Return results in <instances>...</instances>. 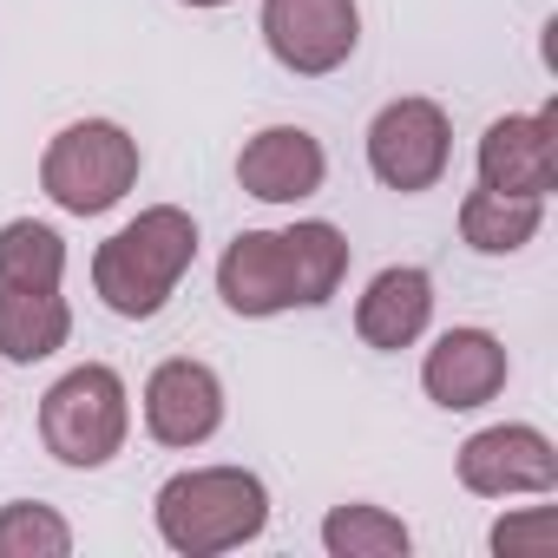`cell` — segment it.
<instances>
[{
	"instance_id": "obj_1",
	"label": "cell",
	"mask_w": 558,
	"mask_h": 558,
	"mask_svg": "<svg viewBox=\"0 0 558 558\" xmlns=\"http://www.w3.org/2000/svg\"><path fill=\"white\" fill-rule=\"evenodd\" d=\"M191 256H197V223H191V210L151 204V210H138L125 230H112V236L99 243V256H93V290H99V303H106L112 316L151 323V316L171 303V290L184 283Z\"/></svg>"
},
{
	"instance_id": "obj_2",
	"label": "cell",
	"mask_w": 558,
	"mask_h": 558,
	"mask_svg": "<svg viewBox=\"0 0 558 558\" xmlns=\"http://www.w3.org/2000/svg\"><path fill=\"white\" fill-rule=\"evenodd\" d=\"M158 538L184 558H217L269 525V493L243 466H191L158 486Z\"/></svg>"
},
{
	"instance_id": "obj_3",
	"label": "cell",
	"mask_w": 558,
	"mask_h": 558,
	"mask_svg": "<svg viewBox=\"0 0 558 558\" xmlns=\"http://www.w3.org/2000/svg\"><path fill=\"white\" fill-rule=\"evenodd\" d=\"M125 427H132V401H125V381L106 368V362H86L73 375H60L40 401V440L60 466H106L119 447H125Z\"/></svg>"
},
{
	"instance_id": "obj_4",
	"label": "cell",
	"mask_w": 558,
	"mask_h": 558,
	"mask_svg": "<svg viewBox=\"0 0 558 558\" xmlns=\"http://www.w3.org/2000/svg\"><path fill=\"white\" fill-rule=\"evenodd\" d=\"M138 184V138L112 119H80L66 125L47 158H40V191L73 210V217H99L112 210L125 191Z\"/></svg>"
},
{
	"instance_id": "obj_5",
	"label": "cell",
	"mask_w": 558,
	"mask_h": 558,
	"mask_svg": "<svg viewBox=\"0 0 558 558\" xmlns=\"http://www.w3.org/2000/svg\"><path fill=\"white\" fill-rule=\"evenodd\" d=\"M453 158V125L434 99H395L368 125V171L388 191H434Z\"/></svg>"
},
{
	"instance_id": "obj_6",
	"label": "cell",
	"mask_w": 558,
	"mask_h": 558,
	"mask_svg": "<svg viewBox=\"0 0 558 558\" xmlns=\"http://www.w3.org/2000/svg\"><path fill=\"white\" fill-rule=\"evenodd\" d=\"M355 40H362L355 0H263V47L276 53V66H290L303 80L349 66Z\"/></svg>"
},
{
	"instance_id": "obj_7",
	"label": "cell",
	"mask_w": 558,
	"mask_h": 558,
	"mask_svg": "<svg viewBox=\"0 0 558 558\" xmlns=\"http://www.w3.org/2000/svg\"><path fill=\"white\" fill-rule=\"evenodd\" d=\"M480 184L512 197L558 191V106L545 112H506L480 138Z\"/></svg>"
},
{
	"instance_id": "obj_8",
	"label": "cell",
	"mask_w": 558,
	"mask_h": 558,
	"mask_svg": "<svg viewBox=\"0 0 558 558\" xmlns=\"http://www.w3.org/2000/svg\"><path fill=\"white\" fill-rule=\"evenodd\" d=\"M145 427H151L158 447H204L223 427V381H217V368H204L191 355L158 362L151 381H145Z\"/></svg>"
},
{
	"instance_id": "obj_9",
	"label": "cell",
	"mask_w": 558,
	"mask_h": 558,
	"mask_svg": "<svg viewBox=\"0 0 558 558\" xmlns=\"http://www.w3.org/2000/svg\"><path fill=\"white\" fill-rule=\"evenodd\" d=\"M460 486L480 499H506V493H551L558 486V447L538 427H486L460 447Z\"/></svg>"
},
{
	"instance_id": "obj_10",
	"label": "cell",
	"mask_w": 558,
	"mask_h": 558,
	"mask_svg": "<svg viewBox=\"0 0 558 558\" xmlns=\"http://www.w3.org/2000/svg\"><path fill=\"white\" fill-rule=\"evenodd\" d=\"M512 362H506V342L493 329H447L427 362H421V388L434 408L447 414H466V408H486L499 388H506Z\"/></svg>"
},
{
	"instance_id": "obj_11",
	"label": "cell",
	"mask_w": 558,
	"mask_h": 558,
	"mask_svg": "<svg viewBox=\"0 0 558 558\" xmlns=\"http://www.w3.org/2000/svg\"><path fill=\"white\" fill-rule=\"evenodd\" d=\"M323 178H329V158H323L316 132H303V125H263L236 151V184L256 204H303L323 191Z\"/></svg>"
},
{
	"instance_id": "obj_12",
	"label": "cell",
	"mask_w": 558,
	"mask_h": 558,
	"mask_svg": "<svg viewBox=\"0 0 558 558\" xmlns=\"http://www.w3.org/2000/svg\"><path fill=\"white\" fill-rule=\"evenodd\" d=\"M217 296L236 316H283V310H296V276H290L283 230H243L223 250V263H217Z\"/></svg>"
},
{
	"instance_id": "obj_13",
	"label": "cell",
	"mask_w": 558,
	"mask_h": 558,
	"mask_svg": "<svg viewBox=\"0 0 558 558\" xmlns=\"http://www.w3.org/2000/svg\"><path fill=\"white\" fill-rule=\"evenodd\" d=\"M427 323H434V276L414 269V263L381 269L375 283H368V296L355 303V336L368 349H388V355L414 349L427 336Z\"/></svg>"
},
{
	"instance_id": "obj_14",
	"label": "cell",
	"mask_w": 558,
	"mask_h": 558,
	"mask_svg": "<svg viewBox=\"0 0 558 558\" xmlns=\"http://www.w3.org/2000/svg\"><path fill=\"white\" fill-rule=\"evenodd\" d=\"M73 336V310L60 290H14L0 283V355L8 362H47L53 349H66Z\"/></svg>"
},
{
	"instance_id": "obj_15",
	"label": "cell",
	"mask_w": 558,
	"mask_h": 558,
	"mask_svg": "<svg viewBox=\"0 0 558 558\" xmlns=\"http://www.w3.org/2000/svg\"><path fill=\"white\" fill-rule=\"evenodd\" d=\"M545 223V197H512V191H466L460 197V236L480 250V256H512L538 236Z\"/></svg>"
},
{
	"instance_id": "obj_16",
	"label": "cell",
	"mask_w": 558,
	"mask_h": 558,
	"mask_svg": "<svg viewBox=\"0 0 558 558\" xmlns=\"http://www.w3.org/2000/svg\"><path fill=\"white\" fill-rule=\"evenodd\" d=\"M283 250H290V276H296V310H323L349 276V236L336 223L310 217V223L283 230Z\"/></svg>"
},
{
	"instance_id": "obj_17",
	"label": "cell",
	"mask_w": 558,
	"mask_h": 558,
	"mask_svg": "<svg viewBox=\"0 0 558 558\" xmlns=\"http://www.w3.org/2000/svg\"><path fill=\"white\" fill-rule=\"evenodd\" d=\"M66 276V236L53 223H34V217H14L0 230V283L14 290H60Z\"/></svg>"
},
{
	"instance_id": "obj_18",
	"label": "cell",
	"mask_w": 558,
	"mask_h": 558,
	"mask_svg": "<svg viewBox=\"0 0 558 558\" xmlns=\"http://www.w3.org/2000/svg\"><path fill=\"white\" fill-rule=\"evenodd\" d=\"M323 545H329L336 558H401L414 538H408V525H401L395 512H381V506H336V512L323 519Z\"/></svg>"
},
{
	"instance_id": "obj_19",
	"label": "cell",
	"mask_w": 558,
	"mask_h": 558,
	"mask_svg": "<svg viewBox=\"0 0 558 558\" xmlns=\"http://www.w3.org/2000/svg\"><path fill=\"white\" fill-rule=\"evenodd\" d=\"M73 551V525L40 506V499H14L0 506V558H66Z\"/></svg>"
},
{
	"instance_id": "obj_20",
	"label": "cell",
	"mask_w": 558,
	"mask_h": 558,
	"mask_svg": "<svg viewBox=\"0 0 558 558\" xmlns=\"http://www.w3.org/2000/svg\"><path fill=\"white\" fill-rule=\"evenodd\" d=\"M551 545H558V519L545 506H532L525 519H499L493 525V551L499 558H551Z\"/></svg>"
},
{
	"instance_id": "obj_21",
	"label": "cell",
	"mask_w": 558,
	"mask_h": 558,
	"mask_svg": "<svg viewBox=\"0 0 558 558\" xmlns=\"http://www.w3.org/2000/svg\"><path fill=\"white\" fill-rule=\"evenodd\" d=\"M184 8H223V0H184Z\"/></svg>"
}]
</instances>
